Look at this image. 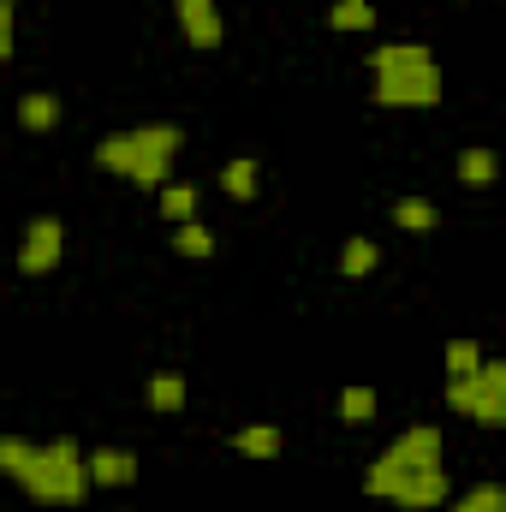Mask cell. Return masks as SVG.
I'll use <instances>...</instances> for the list:
<instances>
[{
  "label": "cell",
  "instance_id": "1",
  "mask_svg": "<svg viewBox=\"0 0 506 512\" xmlns=\"http://www.w3.org/2000/svg\"><path fill=\"white\" fill-rule=\"evenodd\" d=\"M370 96L381 108H399V114H417V108H435L447 78H441V60L429 42H376L370 48Z\"/></svg>",
  "mask_w": 506,
  "mask_h": 512
},
{
  "label": "cell",
  "instance_id": "2",
  "mask_svg": "<svg viewBox=\"0 0 506 512\" xmlns=\"http://www.w3.org/2000/svg\"><path fill=\"white\" fill-rule=\"evenodd\" d=\"M185 149V126L173 120H143V126H126V131H108L96 143V167L114 173V179H131L143 191H161L173 179V161Z\"/></svg>",
  "mask_w": 506,
  "mask_h": 512
},
{
  "label": "cell",
  "instance_id": "3",
  "mask_svg": "<svg viewBox=\"0 0 506 512\" xmlns=\"http://www.w3.org/2000/svg\"><path fill=\"white\" fill-rule=\"evenodd\" d=\"M36 507H84L90 501V471H84V447L72 435L36 441V453L24 459V471L12 477Z\"/></svg>",
  "mask_w": 506,
  "mask_h": 512
},
{
  "label": "cell",
  "instance_id": "4",
  "mask_svg": "<svg viewBox=\"0 0 506 512\" xmlns=\"http://www.w3.org/2000/svg\"><path fill=\"white\" fill-rule=\"evenodd\" d=\"M364 495L399 512H441L453 501V477H447V465H423V471H399V477H364Z\"/></svg>",
  "mask_w": 506,
  "mask_h": 512
},
{
  "label": "cell",
  "instance_id": "5",
  "mask_svg": "<svg viewBox=\"0 0 506 512\" xmlns=\"http://www.w3.org/2000/svg\"><path fill=\"white\" fill-rule=\"evenodd\" d=\"M423 465H447V435H441V423H411V429H399L376 459L364 465V477H399V471H423Z\"/></svg>",
  "mask_w": 506,
  "mask_h": 512
},
{
  "label": "cell",
  "instance_id": "6",
  "mask_svg": "<svg viewBox=\"0 0 506 512\" xmlns=\"http://www.w3.org/2000/svg\"><path fill=\"white\" fill-rule=\"evenodd\" d=\"M66 256V221L60 215H30L24 233H18V274H54Z\"/></svg>",
  "mask_w": 506,
  "mask_h": 512
},
{
  "label": "cell",
  "instance_id": "7",
  "mask_svg": "<svg viewBox=\"0 0 506 512\" xmlns=\"http://www.w3.org/2000/svg\"><path fill=\"white\" fill-rule=\"evenodd\" d=\"M173 18H179V30H185L191 48H221L227 42L221 0H173Z\"/></svg>",
  "mask_w": 506,
  "mask_h": 512
},
{
  "label": "cell",
  "instance_id": "8",
  "mask_svg": "<svg viewBox=\"0 0 506 512\" xmlns=\"http://www.w3.org/2000/svg\"><path fill=\"white\" fill-rule=\"evenodd\" d=\"M471 382H477L471 423H483V429H501V423H506V364H501V358H483Z\"/></svg>",
  "mask_w": 506,
  "mask_h": 512
},
{
  "label": "cell",
  "instance_id": "9",
  "mask_svg": "<svg viewBox=\"0 0 506 512\" xmlns=\"http://www.w3.org/2000/svg\"><path fill=\"white\" fill-rule=\"evenodd\" d=\"M90 489H131L137 483V453L131 447H84Z\"/></svg>",
  "mask_w": 506,
  "mask_h": 512
},
{
  "label": "cell",
  "instance_id": "10",
  "mask_svg": "<svg viewBox=\"0 0 506 512\" xmlns=\"http://www.w3.org/2000/svg\"><path fill=\"white\" fill-rule=\"evenodd\" d=\"M60 120H66V102L54 90H24L18 96V126L24 131H54Z\"/></svg>",
  "mask_w": 506,
  "mask_h": 512
},
{
  "label": "cell",
  "instance_id": "11",
  "mask_svg": "<svg viewBox=\"0 0 506 512\" xmlns=\"http://www.w3.org/2000/svg\"><path fill=\"white\" fill-rule=\"evenodd\" d=\"M227 447H233L239 459H280L286 435H280L274 423H245V429H233V435H227Z\"/></svg>",
  "mask_w": 506,
  "mask_h": 512
},
{
  "label": "cell",
  "instance_id": "12",
  "mask_svg": "<svg viewBox=\"0 0 506 512\" xmlns=\"http://www.w3.org/2000/svg\"><path fill=\"white\" fill-rule=\"evenodd\" d=\"M459 185H471V191H483V185H495L501 179V155L489 149V143H471V149H459Z\"/></svg>",
  "mask_w": 506,
  "mask_h": 512
},
{
  "label": "cell",
  "instance_id": "13",
  "mask_svg": "<svg viewBox=\"0 0 506 512\" xmlns=\"http://www.w3.org/2000/svg\"><path fill=\"white\" fill-rule=\"evenodd\" d=\"M221 191L239 197V203H251L256 191H262V161H256V155H233V161H221Z\"/></svg>",
  "mask_w": 506,
  "mask_h": 512
},
{
  "label": "cell",
  "instance_id": "14",
  "mask_svg": "<svg viewBox=\"0 0 506 512\" xmlns=\"http://www.w3.org/2000/svg\"><path fill=\"white\" fill-rule=\"evenodd\" d=\"M387 215H393L399 233H435V227H441V209H435L429 197H399Z\"/></svg>",
  "mask_w": 506,
  "mask_h": 512
},
{
  "label": "cell",
  "instance_id": "15",
  "mask_svg": "<svg viewBox=\"0 0 506 512\" xmlns=\"http://www.w3.org/2000/svg\"><path fill=\"white\" fill-rule=\"evenodd\" d=\"M155 197H161V215H167V227H179V221H191V215H197V197H203V191H197L191 179H167Z\"/></svg>",
  "mask_w": 506,
  "mask_h": 512
},
{
  "label": "cell",
  "instance_id": "16",
  "mask_svg": "<svg viewBox=\"0 0 506 512\" xmlns=\"http://www.w3.org/2000/svg\"><path fill=\"white\" fill-rule=\"evenodd\" d=\"M149 411H161V417H179L185 411V376L179 370H155L149 376Z\"/></svg>",
  "mask_w": 506,
  "mask_h": 512
},
{
  "label": "cell",
  "instance_id": "17",
  "mask_svg": "<svg viewBox=\"0 0 506 512\" xmlns=\"http://www.w3.org/2000/svg\"><path fill=\"white\" fill-rule=\"evenodd\" d=\"M215 245H221V239H215V227H209V221H197V215L173 227V256H197V262H203V256H215Z\"/></svg>",
  "mask_w": 506,
  "mask_h": 512
},
{
  "label": "cell",
  "instance_id": "18",
  "mask_svg": "<svg viewBox=\"0 0 506 512\" xmlns=\"http://www.w3.org/2000/svg\"><path fill=\"white\" fill-rule=\"evenodd\" d=\"M376 268H381V245L376 239L358 233V239L340 245V274H346V280H364V274H376Z\"/></svg>",
  "mask_w": 506,
  "mask_h": 512
},
{
  "label": "cell",
  "instance_id": "19",
  "mask_svg": "<svg viewBox=\"0 0 506 512\" xmlns=\"http://www.w3.org/2000/svg\"><path fill=\"white\" fill-rule=\"evenodd\" d=\"M328 24L346 30V36L352 30H376V0H334L328 6Z\"/></svg>",
  "mask_w": 506,
  "mask_h": 512
},
{
  "label": "cell",
  "instance_id": "20",
  "mask_svg": "<svg viewBox=\"0 0 506 512\" xmlns=\"http://www.w3.org/2000/svg\"><path fill=\"white\" fill-rule=\"evenodd\" d=\"M441 512H506V489L501 483H471L459 501H447Z\"/></svg>",
  "mask_w": 506,
  "mask_h": 512
},
{
  "label": "cell",
  "instance_id": "21",
  "mask_svg": "<svg viewBox=\"0 0 506 512\" xmlns=\"http://www.w3.org/2000/svg\"><path fill=\"white\" fill-rule=\"evenodd\" d=\"M376 387L370 382H352L346 387V393H340V405H334V411H340V423H370V417H376Z\"/></svg>",
  "mask_w": 506,
  "mask_h": 512
},
{
  "label": "cell",
  "instance_id": "22",
  "mask_svg": "<svg viewBox=\"0 0 506 512\" xmlns=\"http://www.w3.org/2000/svg\"><path fill=\"white\" fill-rule=\"evenodd\" d=\"M483 358H489V352H483L477 340H447V376H471Z\"/></svg>",
  "mask_w": 506,
  "mask_h": 512
},
{
  "label": "cell",
  "instance_id": "23",
  "mask_svg": "<svg viewBox=\"0 0 506 512\" xmlns=\"http://www.w3.org/2000/svg\"><path fill=\"white\" fill-rule=\"evenodd\" d=\"M477 376V370H471ZM471 376H447V387H441V399H447V411H459V417H471V399H477V382Z\"/></svg>",
  "mask_w": 506,
  "mask_h": 512
},
{
  "label": "cell",
  "instance_id": "24",
  "mask_svg": "<svg viewBox=\"0 0 506 512\" xmlns=\"http://www.w3.org/2000/svg\"><path fill=\"white\" fill-rule=\"evenodd\" d=\"M30 453H36V441H24V435H0V471H6V477H18Z\"/></svg>",
  "mask_w": 506,
  "mask_h": 512
},
{
  "label": "cell",
  "instance_id": "25",
  "mask_svg": "<svg viewBox=\"0 0 506 512\" xmlns=\"http://www.w3.org/2000/svg\"><path fill=\"white\" fill-rule=\"evenodd\" d=\"M18 48V0H0V60H12Z\"/></svg>",
  "mask_w": 506,
  "mask_h": 512
}]
</instances>
